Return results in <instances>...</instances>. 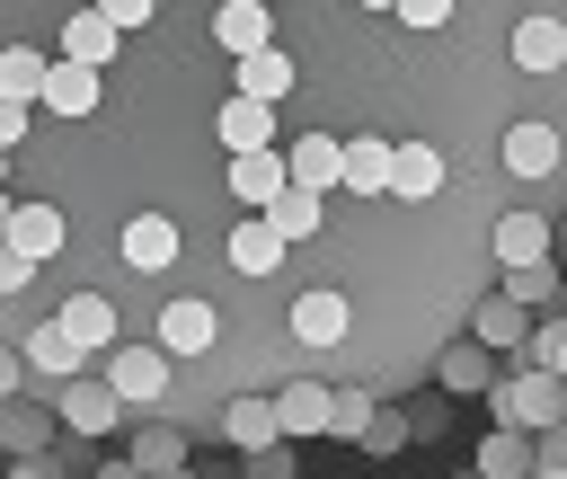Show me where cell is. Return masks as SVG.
<instances>
[{
	"label": "cell",
	"instance_id": "obj_2",
	"mask_svg": "<svg viewBox=\"0 0 567 479\" xmlns=\"http://www.w3.org/2000/svg\"><path fill=\"white\" fill-rule=\"evenodd\" d=\"M115 257H124L133 275H168V266H177V222H168V213H133V222L115 231Z\"/></svg>",
	"mask_w": 567,
	"mask_h": 479
},
{
	"label": "cell",
	"instance_id": "obj_46",
	"mask_svg": "<svg viewBox=\"0 0 567 479\" xmlns=\"http://www.w3.org/2000/svg\"><path fill=\"white\" fill-rule=\"evenodd\" d=\"M532 479H567V470H532Z\"/></svg>",
	"mask_w": 567,
	"mask_h": 479
},
{
	"label": "cell",
	"instance_id": "obj_3",
	"mask_svg": "<svg viewBox=\"0 0 567 479\" xmlns=\"http://www.w3.org/2000/svg\"><path fill=\"white\" fill-rule=\"evenodd\" d=\"M284 186H292V151H275V142H266V151H230V195H239V204L266 213Z\"/></svg>",
	"mask_w": 567,
	"mask_h": 479
},
{
	"label": "cell",
	"instance_id": "obj_18",
	"mask_svg": "<svg viewBox=\"0 0 567 479\" xmlns=\"http://www.w3.org/2000/svg\"><path fill=\"white\" fill-rule=\"evenodd\" d=\"M80 355H89V346L71 337V319H62V310H53L44 328H27V364H35V373H62V381H71V373H80Z\"/></svg>",
	"mask_w": 567,
	"mask_h": 479
},
{
	"label": "cell",
	"instance_id": "obj_41",
	"mask_svg": "<svg viewBox=\"0 0 567 479\" xmlns=\"http://www.w3.org/2000/svg\"><path fill=\"white\" fill-rule=\"evenodd\" d=\"M18 373H27V355H9V346H0V399H18Z\"/></svg>",
	"mask_w": 567,
	"mask_h": 479
},
{
	"label": "cell",
	"instance_id": "obj_9",
	"mask_svg": "<svg viewBox=\"0 0 567 479\" xmlns=\"http://www.w3.org/2000/svg\"><path fill=\"white\" fill-rule=\"evenodd\" d=\"M470 337H487L496 355H505V346H532V302H514V293H487V302L470 310Z\"/></svg>",
	"mask_w": 567,
	"mask_h": 479
},
{
	"label": "cell",
	"instance_id": "obj_22",
	"mask_svg": "<svg viewBox=\"0 0 567 479\" xmlns=\"http://www.w3.org/2000/svg\"><path fill=\"white\" fill-rule=\"evenodd\" d=\"M292 177H301V186H319V195H328V186H346V142L301 133V142H292Z\"/></svg>",
	"mask_w": 567,
	"mask_h": 479
},
{
	"label": "cell",
	"instance_id": "obj_45",
	"mask_svg": "<svg viewBox=\"0 0 567 479\" xmlns=\"http://www.w3.org/2000/svg\"><path fill=\"white\" fill-rule=\"evenodd\" d=\"M354 9H399V0H354Z\"/></svg>",
	"mask_w": 567,
	"mask_h": 479
},
{
	"label": "cell",
	"instance_id": "obj_15",
	"mask_svg": "<svg viewBox=\"0 0 567 479\" xmlns=\"http://www.w3.org/2000/svg\"><path fill=\"white\" fill-rule=\"evenodd\" d=\"M514 62H523V71H567V18H549V9L523 18V27H514Z\"/></svg>",
	"mask_w": 567,
	"mask_h": 479
},
{
	"label": "cell",
	"instance_id": "obj_5",
	"mask_svg": "<svg viewBox=\"0 0 567 479\" xmlns=\"http://www.w3.org/2000/svg\"><path fill=\"white\" fill-rule=\"evenodd\" d=\"M124 408H133V399H124L115 381H62V426H71V435H115Z\"/></svg>",
	"mask_w": 567,
	"mask_h": 479
},
{
	"label": "cell",
	"instance_id": "obj_35",
	"mask_svg": "<svg viewBox=\"0 0 567 479\" xmlns=\"http://www.w3.org/2000/svg\"><path fill=\"white\" fill-rule=\"evenodd\" d=\"M248 479H301V470H292V435H284V444H257V452H248Z\"/></svg>",
	"mask_w": 567,
	"mask_h": 479
},
{
	"label": "cell",
	"instance_id": "obj_14",
	"mask_svg": "<svg viewBox=\"0 0 567 479\" xmlns=\"http://www.w3.org/2000/svg\"><path fill=\"white\" fill-rule=\"evenodd\" d=\"M532 470H540L532 426H496V435L478 444V479H532Z\"/></svg>",
	"mask_w": 567,
	"mask_h": 479
},
{
	"label": "cell",
	"instance_id": "obj_23",
	"mask_svg": "<svg viewBox=\"0 0 567 479\" xmlns=\"http://www.w3.org/2000/svg\"><path fill=\"white\" fill-rule=\"evenodd\" d=\"M213 44L221 53H257L266 44V0H221L213 9Z\"/></svg>",
	"mask_w": 567,
	"mask_h": 479
},
{
	"label": "cell",
	"instance_id": "obj_21",
	"mask_svg": "<svg viewBox=\"0 0 567 479\" xmlns=\"http://www.w3.org/2000/svg\"><path fill=\"white\" fill-rule=\"evenodd\" d=\"M53 426H62V408L44 417V408H18V399H0V452H9V461L44 452V444H53Z\"/></svg>",
	"mask_w": 567,
	"mask_h": 479
},
{
	"label": "cell",
	"instance_id": "obj_7",
	"mask_svg": "<svg viewBox=\"0 0 567 479\" xmlns=\"http://www.w3.org/2000/svg\"><path fill=\"white\" fill-rule=\"evenodd\" d=\"M213 337H221V310L213 302H168L159 310V346L168 355H213Z\"/></svg>",
	"mask_w": 567,
	"mask_h": 479
},
{
	"label": "cell",
	"instance_id": "obj_25",
	"mask_svg": "<svg viewBox=\"0 0 567 479\" xmlns=\"http://www.w3.org/2000/svg\"><path fill=\"white\" fill-rule=\"evenodd\" d=\"M390 177H399V151L390 142H346V186L354 195H390Z\"/></svg>",
	"mask_w": 567,
	"mask_h": 479
},
{
	"label": "cell",
	"instance_id": "obj_29",
	"mask_svg": "<svg viewBox=\"0 0 567 479\" xmlns=\"http://www.w3.org/2000/svg\"><path fill=\"white\" fill-rule=\"evenodd\" d=\"M133 461H142V470H151V479H168V470H186V435H177V426H159V417H151V426H142V435H133Z\"/></svg>",
	"mask_w": 567,
	"mask_h": 479
},
{
	"label": "cell",
	"instance_id": "obj_12",
	"mask_svg": "<svg viewBox=\"0 0 567 479\" xmlns=\"http://www.w3.org/2000/svg\"><path fill=\"white\" fill-rule=\"evenodd\" d=\"M505 169H514V177H549V169H558V124L523 115V124L505 133Z\"/></svg>",
	"mask_w": 567,
	"mask_h": 479
},
{
	"label": "cell",
	"instance_id": "obj_4",
	"mask_svg": "<svg viewBox=\"0 0 567 479\" xmlns=\"http://www.w3.org/2000/svg\"><path fill=\"white\" fill-rule=\"evenodd\" d=\"M106 381H115L133 408H159V390H168V346H115V355H106Z\"/></svg>",
	"mask_w": 567,
	"mask_h": 479
},
{
	"label": "cell",
	"instance_id": "obj_28",
	"mask_svg": "<svg viewBox=\"0 0 567 479\" xmlns=\"http://www.w3.org/2000/svg\"><path fill=\"white\" fill-rule=\"evenodd\" d=\"M62 319H71V337H80V346H115V302H106V293H71V302H62Z\"/></svg>",
	"mask_w": 567,
	"mask_h": 479
},
{
	"label": "cell",
	"instance_id": "obj_27",
	"mask_svg": "<svg viewBox=\"0 0 567 479\" xmlns=\"http://www.w3.org/2000/svg\"><path fill=\"white\" fill-rule=\"evenodd\" d=\"M9 240H18L27 257H53V248H62V213H53V204H18V213H9Z\"/></svg>",
	"mask_w": 567,
	"mask_h": 479
},
{
	"label": "cell",
	"instance_id": "obj_13",
	"mask_svg": "<svg viewBox=\"0 0 567 479\" xmlns=\"http://www.w3.org/2000/svg\"><path fill=\"white\" fill-rule=\"evenodd\" d=\"M221 435H230L239 452L284 444V399H230V408H221Z\"/></svg>",
	"mask_w": 567,
	"mask_h": 479
},
{
	"label": "cell",
	"instance_id": "obj_34",
	"mask_svg": "<svg viewBox=\"0 0 567 479\" xmlns=\"http://www.w3.org/2000/svg\"><path fill=\"white\" fill-rule=\"evenodd\" d=\"M408 435H416V417H390V408H381V417L363 426V452H399Z\"/></svg>",
	"mask_w": 567,
	"mask_h": 479
},
{
	"label": "cell",
	"instance_id": "obj_43",
	"mask_svg": "<svg viewBox=\"0 0 567 479\" xmlns=\"http://www.w3.org/2000/svg\"><path fill=\"white\" fill-rule=\"evenodd\" d=\"M9 479H53V461H44V452H27V461H18Z\"/></svg>",
	"mask_w": 567,
	"mask_h": 479
},
{
	"label": "cell",
	"instance_id": "obj_40",
	"mask_svg": "<svg viewBox=\"0 0 567 479\" xmlns=\"http://www.w3.org/2000/svg\"><path fill=\"white\" fill-rule=\"evenodd\" d=\"M97 9H106L115 27H151V9H159V0H97Z\"/></svg>",
	"mask_w": 567,
	"mask_h": 479
},
{
	"label": "cell",
	"instance_id": "obj_8",
	"mask_svg": "<svg viewBox=\"0 0 567 479\" xmlns=\"http://www.w3.org/2000/svg\"><path fill=\"white\" fill-rule=\"evenodd\" d=\"M284 248H292V240L275 231V213H248V222L230 231V266H239V275H275V266H284Z\"/></svg>",
	"mask_w": 567,
	"mask_h": 479
},
{
	"label": "cell",
	"instance_id": "obj_11",
	"mask_svg": "<svg viewBox=\"0 0 567 479\" xmlns=\"http://www.w3.org/2000/svg\"><path fill=\"white\" fill-rule=\"evenodd\" d=\"M213 133H221V142H230V151H266V142H275V106H266V98H248V89H239V98H230V106H221V115H213Z\"/></svg>",
	"mask_w": 567,
	"mask_h": 479
},
{
	"label": "cell",
	"instance_id": "obj_32",
	"mask_svg": "<svg viewBox=\"0 0 567 479\" xmlns=\"http://www.w3.org/2000/svg\"><path fill=\"white\" fill-rule=\"evenodd\" d=\"M44 80H53V62H44V53L0 44V89H9V98H44Z\"/></svg>",
	"mask_w": 567,
	"mask_h": 479
},
{
	"label": "cell",
	"instance_id": "obj_20",
	"mask_svg": "<svg viewBox=\"0 0 567 479\" xmlns=\"http://www.w3.org/2000/svg\"><path fill=\"white\" fill-rule=\"evenodd\" d=\"M337 426V390L328 381H284V435H328Z\"/></svg>",
	"mask_w": 567,
	"mask_h": 479
},
{
	"label": "cell",
	"instance_id": "obj_1",
	"mask_svg": "<svg viewBox=\"0 0 567 479\" xmlns=\"http://www.w3.org/2000/svg\"><path fill=\"white\" fill-rule=\"evenodd\" d=\"M567 417V373L558 364H532V373H514V381H496V426H558Z\"/></svg>",
	"mask_w": 567,
	"mask_h": 479
},
{
	"label": "cell",
	"instance_id": "obj_24",
	"mask_svg": "<svg viewBox=\"0 0 567 479\" xmlns=\"http://www.w3.org/2000/svg\"><path fill=\"white\" fill-rule=\"evenodd\" d=\"M115 35H124V27H115L106 9H80V18L62 27V53H71V62H115Z\"/></svg>",
	"mask_w": 567,
	"mask_h": 479
},
{
	"label": "cell",
	"instance_id": "obj_42",
	"mask_svg": "<svg viewBox=\"0 0 567 479\" xmlns=\"http://www.w3.org/2000/svg\"><path fill=\"white\" fill-rule=\"evenodd\" d=\"M97 479H151V470H142V461H133V452H124V461H106V470H97Z\"/></svg>",
	"mask_w": 567,
	"mask_h": 479
},
{
	"label": "cell",
	"instance_id": "obj_19",
	"mask_svg": "<svg viewBox=\"0 0 567 479\" xmlns=\"http://www.w3.org/2000/svg\"><path fill=\"white\" fill-rule=\"evenodd\" d=\"M443 390H496V346L487 337H461V346H443Z\"/></svg>",
	"mask_w": 567,
	"mask_h": 479
},
{
	"label": "cell",
	"instance_id": "obj_17",
	"mask_svg": "<svg viewBox=\"0 0 567 479\" xmlns=\"http://www.w3.org/2000/svg\"><path fill=\"white\" fill-rule=\"evenodd\" d=\"M549 222L540 213H496V266H532V257H549Z\"/></svg>",
	"mask_w": 567,
	"mask_h": 479
},
{
	"label": "cell",
	"instance_id": "obj_31",
	"mask_svg": "<svg viewBox=\"0 0 567 479\" xmlns=\"http://www.w3.org/2000/svg\"><path fill=\"white\" fill-rule=\"evenodd\" d=\"M505 293H514V302H532V310H549V302L567 293V275H558L549 257H532V266H505Z\"/></svg>",
	"mask_w": 567,
	"mask_h": 479
},
{
	"label": "cell",
	"instance_id": "obj_37",
	"mask_svg": "<svg viewBox=\"0 0 567 479\" xmlns=\"http://www.w3.org/2000/svg\"><path fill=\"white\" fill-rule=\"evenodd\" d=\"M27 106H35V98H9V89H0V151L27 142Z\"/></svg>",
	"mask_w": 567,
	"mask_h": 479
},
{
	"label": "cell",
	"instance_id": "obj_47",
	"mask_svg": "<svg viewBox=\"0 0 567 479\" xmlns=\"http://www.w3.org/2000/svg\"><path fill=\"white\" fill-rule=\"evenodd\" d=\"M168 479H195V470H168Z\"/></svg>",
	"mask_w": 567,
	"mask_h": 479
},
{
	"label": "cell",
	"instance_id": "obj_38",
	"mask_svg": "<svg viewBox=\"0 0 567 479\" xmlns=\"http://www.w3.org/2000/svg\"><path fill=\"white\" fill-rule=\"evenodd\" d=\"M532 364H558L567 373V319L558 328H532Z\"/></svg>",
	"mask_w": 567,
	"mask_h": 479
},
{
	"label": "cell",
	"instance_id": "obj_39",
	"mask_svg": "<svg viewBox=\"0 0 567 479\" xmlns=\"http://www.w3.org/2000/svg\"><path fill=\"white\" fill-rule=\"evenodd\" d=\"M399 18H408V27H443V18H452V0H399Z\"/></svg>",
	"mask_w": 567,
	"mask_h": 479
},
{
	"label": "cell",
	"instance_id": "obj_16",
	"mask_svg": "<svg viewBox=\"0 0 567 479\" xmlns=\"http://www.w3.org/2000/svg\"><path fill=\"white\" fill-rule=\"evenodd\" d=\"M44 106L53 115H97V62H53V80H44Z\"/></svg>",
	"mask_w": 567,
	"mask_h": 479
},
{
	"label": "cell",
	"instance_id": "obj_48",
	"mask_svg": "<svg viewBox=\"0 0 567 479\" xmlns=\"http://www.w3.org/2000/svg\"><path fill=\"white\" fill-rule=\"evenodd\" d=\"M0 169H9V151H0Z\"/></svg>",
	"mask_w": 567,
	"mask_h": 479
},
{
	"label": "cell",
	"instance_id": "obj_26",
	"mask_svg": "<svg viewBox=\"0 0 567 479\" xmlns=\"http://www.w3.org/2000/svg\"><path fill=\"white\" fill-rule=\"evenodd\" d=\"M443 186V151H425V142H399V177H390V195L399 204H425Z\"/></svg>",
	"mask_w": 567,
	"mask_h": 479
},
{
	"label": "cell",
	"instance_id": "obj_30",
	"mask_svg": "<svg viewBox=\"0 0 567 479\" xmlns=\"http://www.w3.org/2000/svg\"><path fill=\"white\" fill-rule=\"evenodd\" d=\"M266 213H275V231H284V240H310V231H319V186H301V177H292Z\"/></svg>",
	"mask_w": 567,
	"mask_h": 479
},
{
	"label": "cell",
	"instance_id": "obj_36",
	"mask_svg": "<svg viewBox=\"0 0 567 479\" xmlns=\"http://www.w3.org/2000/svg\"><path fill=\"white\" fill-rule=\"evenodd\" d=\"M35 266H44V257H27L18 240H0V293H27V284H35Z\"/></svg>",
	"mask_w": 567,
	"mask_h": 479
},
{
	"label": "cell",
	"instance_id": "obj_10",
	"mask_svg": "<svg viewBox=\"0 0 567 479\" xmlns=\"http://www.w3.org/2000/svg\"><path fill=\"white\" fill-rule=\"evenodd\" d=\"M292 80H301V71H292V53H284V44H257V53H239V89H248V98L284 106V98H292Z\"/></svg>",
	"mask_w": 567,
	"mask_h": 479
},
{
	"label": "cell",
	"instance_id": "obj_44",
	"mask_svg": "<svg viewBox=\"0 0 567 479\" xmlns=\"http://www.w3.org/2000/svg\"><path fill=\"white\" fill-rule=\"evenodd\" d=\"M9 213H18V204H9V195H0V240H9Z\"/></svg>",
	"mask_w": 567,
	"mask_h": 479
},
{
	"label": "cell",
	"instance_id": "obj_6",
	"mask_svg": "<svg viewBox=\"0 0 567 479\" xmlns=\"http://www.w3.org/2000/svg\"><path fill=\"white\" fill-rule=\"evenodd\" d=\"M346 328H354V310H346V293H301L292 302V346H346Z\"/></svg>",
	"mask_w": 567,
	"mask_h": 479
},
{
	"label": "cell",
	"instance_id": "obj_33",
	"mask_svg": "<svg viewBox=\"0 0 567 479\" xmlns=\"http://www.w3.org/2000/svg\"><path fill=\"white\" fill-rule=\"evenodd\" d=\"M372 417H381V399H372V390H337V426H328V435H337V444H363V426H372Z\"/></svg>",
	"mask_w": 567,
	"mask_h": 479
}]
</instances>
